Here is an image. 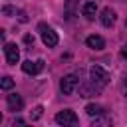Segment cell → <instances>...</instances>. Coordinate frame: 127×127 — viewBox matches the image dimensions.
<instances>
[{
    "mask_svg": "<svg viewBox=\"0 0 127 127\" xmlns=\"http://www.w3.org/2000/svg\"><path fill=\"white\" fill-rule=\"evenodd\" d=\"M109 79H111L109 73H107L101 65H91V67H89V81H91L99 91L109 83Z\"/></svg>",
    "mask_w": 127,
    "mask_h": 127,
    "instance_id": "obj_1",
    "label": "cell"
},
{
    "mask_svg": "<svg viewBox=\"0 0 127 127\" xmlns=\"http://www.w3.org/2000/svg\"><path fill=\"white\" fill-rule=\"evenodd\" d=\"M77 85H79V77H77L75 73H67V75H64L62 81H60V89H62L64 95H71V93L77 89Z\"/></svg>",
    "mask_w": 127,
    "mask_h": 127,
    "instance_id": "obj_2",
    "label": "cell"
},
{
    "mask_svg": "<svg viewBox=\"0 0 127 127\" xmlns=\"http://www.w3.org/2000/svg\"><path fill=\"white\" fill-rule=\"evenodd\" d=\"M38 32H40V36H42V42L48 46V48H56L58 46V34L50 28V26H46L44 22L38 26Z\"/></svg>",
    "mask_w": 127,
    "mask_h": 127,
    "instance_id": "obj_3",
    "label": "cell"
},
{
    "mask_svg": "<svg viewBox=\"0 0 127 127\" xmlns=\"http://www.w3.org/2000/svg\"><path fill=\"white\" fill-rule=\"evenodd\" d=\"M56 123L65 127V125H77L79 119H77L75 111H71V109H64V111H60V113L56 115Z\"/></svg>",
    "mask_w": 127,
    "mask_h": 127,
    "instance_id": "obj_4",
    "label": "cell"
},
{
    "mask_svg": "<svg viewBox=\"0 0 127 127\" xmlns=\"http://www.w3.org/2000/svg\"><path fill=\"white\" fill-rule=\"evenodd\" d=\"M4 56H6V62L8 64H18V60H20V50H18V46L16 44H4Z\"/></svg>",
    "mask_w": 127,
    "mask_h": 127,
    "instance_id": "obj_5",
    "label": "cell"
},
{
    "mask_svg": "<svg viewBox=\"0 0 127 127\" xmlns=\"http://www.w3.org/2000/svg\"><path fill=\"white\" fill-rule=\"evenodd\" d=\"M22 69H24L26 73H30V75H38V73L44 69V60H36V62L26 60V62L22 64Z\"/></svg>",
    "mask_w": 127,
    "mask_h": 127,
    "instance_id": "obj_6",
    "label": "cell"
},
{
    "mask_svg": "<svg viewBox=\"0 0 127 127\" xmlns=\"http://www.w3.org/2000/svg\"><path fill=\"white\" fill-rule=\"evenodd\" d=\"M6 103H8V109H10V111H20V109L24 107V101H22V97H20L18 93L6 95Z\"/></svg>",
    "mask_w": 127,
    "mask_h": 127,
    "instance_id": "obj_7",
    "label": "cell"
},
{
    "mask_svg": "<svg viewBox=\"0 0 127 127\" xmlns=\"http://www.w3.org/2000/svg\"><path fill=\"white\" fill-rule=\"evenodd\" d=\"M99 18H101V24H103L105 28H111V26L115 24V12H113L111 8H103Z\"/></svg>",
    "mask_w": 127,
    "mask_h": 127,
    "instance_id": "obj_8",
    "label": "cell"
},
{
    "mask_svg": "<svg viewBox=\"0 0 127 127\" xmlns=\"http://www.w3.org/2000/svg\"><path fill=\"white\" fill-rule=\"evenodd\" d=\"M85 44H87V48H91V50H103L105 48V40L101 38V36H87L85 38Z\"/></svg>",
    "mask_w": 127,
    "mask_h": 127,
    "instance_id": "obj_9",
    "label": "cell"
},
{
    "mask_svg": "<svg viewBox=\"0 0 127 127\" xmlns=\"http://www.w3.org/2000/svg\"><path fill=\"white\" fill-rule=\"evenodd\" d=\"M85 113L89 117H97V115H103L105 113V107L103 105H97V103H87L85 105Z\"/></svg>",
    "mask_w": 127,
    "mask_h": 127,
    "instance_id": "obj_10",
    "label": "cell"
},
{
    "mask_svg": "<svg viewBox=\"0 0 127 127\" xmlns=\"http://www.w3.org/2000/svg\"><path fill=\"white\" fill-rule=\"evenodd\" d=\"M77 4H79V0H65V18L67 20H71L73 16H75V10H77Z\"/></svg>",
    "mask_w": 127,
    "mask_h": 127,
    "instance_id": "obj_11",
    "label": "cell"
},
{
    "mask_svg": "<svg viewBox=\"0 0 127 127\" xmlns=\"http://www.w3.org/2000/svg\"><path fill=\"white\" fill-rule=\"evenodd\" d=\"M95 14H97V4H95V2H87V4L83 6V16H85L87 20H93Z\"/></svg>",
    "mask_w": 127,
    "mask_h": 127,
    "instance_id": "obj_12",
    "label": "cell"
},
{
    "mask_svg": "<svg viewBox=\"0 0 127 127\" xmlns=\"http://www.w3.org/2000/svg\"><path fill=\"white\" fill-rule=\"evenodd\" d=\"M0 87H2L4 91L12 89V87H14V79H12V77H8V75H6V77H2V81H0Z\"/></svg>",
    "mask_w": 127,
    "mask_h": 127,
    "instance_id": "obj_13",
    "label": "cell"
},
{
    "mask_svg": "<svg viewBox=\"0 0 127 127\" xmlns=\"http://www.w3.org/2000/svg\"><path fill=\"white\" fill-rule=\"evenodd\" d=\"M42 111H44V107H40V105H38V107L34 109V113H32V121L40 119V117H42Z\"/></svg>",
    "mask_w": 127,
    "mask_h": 127,
    "instance_id": "obj_14",
    "label": "cell"
},
{
    "mask_svg": "<svg viewBox=\"0 0 127 127\" xmlns=\"http://www.w3.org/2000/svg\"><path fill=\"white\" fill-rule=\"evenodd\" d=\"M121 89H123V95L127 97V75H125V79H123V83H121Z\"/></svg>",
    "mask_w": 127,
    "mask_h": 127,
    "instance_id": "obj_15",
    "label": "cell"
},
{
    "mask_svg": "<svg viewBox=\"0 0 127 127\" xmlns=\"http://www.w3.org/2000/svg\"><path fill=\"white\" fill-rule=\"evenodd\" d=\"M24 42H26V44H34V36L26 34V36H24Z\"/></svg>",
    "mask_w": 127,
    "mask_h": 127,
    "instance_id": "obj_16",
    "label": "cell"
},
{
    "mask_svg": "<svg viewBox=\"0 0 127 127\" xmlns=\"http://www.w3.org/2000/svg\"><path fill=\"white\" fill-rule=\"evenodd\" d=\"M2 12H4V14H14L16 10H14V8H10V6H4V10H2Z\"/></svg>",
    "mask_w": 127,
    "mask_h": 127,
    "instance_id": "obj_17",
    "label": "cell"
},
{
    "mask_svg": "<svg viewBox=\"0 0 127 127\" xmlns=\"http://www.w3.org/2000/svg\"><path fill=\"white\" fill-rule=\"evenodd\" d=\"M121 58H123V60H127V46H123V48H121Z\"/></svg>",
    "mask_w": 127,
    "mask_h": 127,
    "instance_id": "obj_18",
    "label": "cell"
},
{
    "mask_svg": "<svg viewBox=\"0 0 127 127\" xmlns=\"http://www.w3.org/2000/svg\"><path fill=\"white\" fill-rule=\"evenodd\" d=\"M125 26H127V22H125Z\"/></svg>",
    "mask_w": 127,
    "mask_h": 127,
    "instance_id": "obj_19",
    "label": "cell"
}]
</instances>
